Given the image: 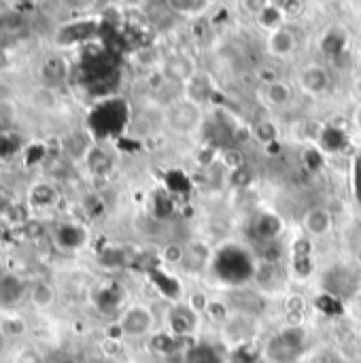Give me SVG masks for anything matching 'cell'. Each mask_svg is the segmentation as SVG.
<instances>
[{
    "instance_id": "cell-8",
    "label": "cell",
    "mask_w": 361,
    "mask_h": 363,
    "mask_svg": "<svg viewBox=\"0 0 361 363\" xmlns=\"http://www.w3.org/2000/svg\"><path fill=\"white\" fill-rule=\"evenodd\" d=\"M328 287L336 298H347L355 291V277L345 268H336L328 274Z\"/></svg>"
},
{
    "instance_id": "cell-11",
    "label": "cell",
    "mask_w": 361,
    "mask_h": 363,
    "mask_svg": "<svg viewBox=\"0 0 361 363\" xmlns=\"http://www.w3.org/2000/svg\"><path fill=\"white\" fill-rule=\"evenodd\" d=\"M253 232L260 238H274L281 232V219L274 215H260L253 223Z\"/></svg>"
},
{
    "instance_id": "cell-4",
    "label": "cell",
    "mask_w": 361,
    "mask_h": 363,
    "mask_svg": "<svg viewBox=\"0 0 361 363\" xmlns=\"http://www.w3.org/2000/svg\"><path fill=\"white\" fill-rule=\"evenodd\" d=\"M26 296H28V283H23L15 274L0 277V306L9 308Z\"/></svg>"
},
{
    "instance_id": "cell-31",
    "label": "cell",
    "mask_w": 361,
    "mask_h": 363,
    "mask_svg": "<svg viewBox=\"0 0 361 363\" xmlns=\"http://www.w3.org/2000/svg\"><path fill=\"white\" fill-rule=\"evenodd\" d=\"M296 272H298L300 277L311 274V259H309V257H296Z\"/></svg>"
},
{
    "instance_id": "cell-12",
    "label": "cell",
    "mask_w": 361,
    "mask_h": 363,
    "mask_svg": "<svg viewBox=\"0 0 361 363\" xmlns=\"http://www.w3.org/2000/svg\"><path fill=\"white\" fill-rule=\"evenodd\" d=\"M26 321L21 319V317H17V315H9V317H4L2 321H0V334L4 336V338H19V336H23L26 334Z\"/></svg>"
},
{
    "instance_id": "cell-27",
    "label": "cell",
    "mask_w": 361,
    "mask_h": 363,
    "mask_svg": "<svg viewBox=\"0 0 361 363\" xmlns=\"http://www.w3.org/2000/svg\"><path fill=\"white\" fill-rule=\"evenodd\" d=\"M155 213H157V217L170 215L172 213V198H168L164 194H157V198H155Z\"/></svg>"
},
{
    "instance_id": "cell-30",
    "label": "cell",
    "mask_w": 361,
    "mask_h": 363,
    "mask_svg": "<svg viewBox=\"0 0 361 363\" xmlns=\"http://www.w3.org/2000/svg\"><path fill=\"white\" fill-rule=\"evenodd\" d=\"M287 96H289L287 87H283L281 83H274V85H272V89H270V100H274V102H285Z\"/></svg>"
},
{
    "instance_id": "cell-33",
    "label": "cell",
    "mask_w": 361,
    "mask_h": 363,
    "mask_svg": "<svg viewBox=\"0 0 361 363\" xmlns=\"http://www.w3.org/2000/svg\"><path fill=\"white\" fill-rule=\"evenodd\" d=\"M304 160H306V164L311 166V168H319L321 166V155L317 153V151H306V155H304Z\"/></svg>"
},
{
    "instance_id": "cell-17",
    "label": "cell",
    "mask_w": 361,
    "mask_h": 363,
    "mask_svg": "<svg viewBox=\"0 0 361 363\" xmlns=\"http://www.w3.org/2000/svg\"><path fill=\"white\" fill-rule=\"evenodd\" d=\"M328 85V74L319 68H311L304 72V87L311 91H321Z\"/></svg>"
},
{
    "instance_id": "cell-19",
    "label": "cell",
    "mask_w": 361,
    "mask_h": 363,
    "mask_svg": "<svg viewBox=\"0 0 361 363\" xmlns=\"http://www.w3.org/2000/svg\"><path fill=\"white\" fill-rule=\"evenodd\" d=\"M17 119V106L11 98H0V125L2 130H6V125H11Z\"/></svg>"
},
{
    "instance_id": "cell-7",
    "label": "cell",
    "mask_w": 361,
    "mask_h": 363,
    "mask_svg": "<svg viewBox=\"0 0 361 363\" xmlns=\"http://www.w3.org/2000/svg\"><path fill=\"white\" fill-rule=\"evenodd\" d=\"M96 23L94 21H77V23H70L66 28L60 30L57 34V40L62 45H74V43H83L87 38H91L96 34Z\"/></svg>"
},
{
    "instance_id": "cell-23",
    "label": "cell",
    "mask_w": 361,
    "mask_h": 363,
    "mask_svg": "<svg viewBox=\"0 0 361 363\" xmlns=\"http://www.w3.org/2000/svg\"><path fill=\"white\" fill-rule=\"evenodd\" d=\"M323 143H326L328 149L336 151V149H340L345 145V134L340 130H336V128H328L323 132Z\"/></svg>"
},
{
    "instance_id": "cell-36",
    "label": "cell",
    "mask_w": 361,
    "mask_h": 363,
    "mask_svg": "<svg viewBox=\"0 0 361 363\" xmlns=\"http://www.w3.org/2000/svg\"><path fill=\"white\" fill-rule=\"evenodd\" d=\"M360 262H361V255H360Z\"/></svg>"
},
{
    "instance_id": "cell-21",
    "label": "cell",
    "mask_w": 361,
    "mask_h": 363,
    "mask_svg": "<svg viewBox=\"0 0 361 363\" xmlns=\"http://www.w3.org/2000/svg\"><path fill=\"white\" fill-rule=\"evenodd\" d=\"M153 281H155V285H157L166 296H177V294H179V285H177V281H174V279H170V277H166V274H162L160 270H155V272H153Z\"/></svg>"
},
{
    "instance_id": "cell-9",
    "label": "cell",
    "mask_w": 361,
    "mask_h": 363,
    "mask_svg": "<svg viewBox=\"0 0 361 363\" xmlns=\"http://www.w3.org/2000/svg\"><path fill=\"white\" fill-rule=\"evenodd\" d=\"M30 104L38 113H51L57 108L60 100H57V94L53 87L38 85V87H32V91H30Z\"/></svg>"
},
{
    "instance_id": "cell-20",
    "label": "cell",
    "mask_w": 361,
    "mask_h": 363,
    "mask_svg": "<svg viewBox=\"0 0 361 363\" xmlns=\"http://www.w3.org/2000/svg\"><path fill=\"white\" fill-rule=\"evenodd\" d=\"M306 225H309V230H311V232H315V234H323V232L328 230V225H330L328 213H323V211H313V213L306 217Z\"/></svg>"
},
{
    "instance_id": "cell-32",
    "label": "cell",
    "mask_w": 361,
    "mask_h": 363,
    "mask_svg": "<svg viewBox=\"0 0 361 363\" xmlns=\"http://www.w3.org/2000/svg\"><path fill=\"white\" fill-rule=\"evenodd\" d=\"M257 130H260L257 136H260L262 140H272V138H274V128H272L270 123H262Z\"/></svg>"
},
{
    "instance_id": "cell-25",
    "label": "cell",
    "mask_w": 361,
    "mask_h": 363,
    "mask_svg": "<svg viewBox=\"0 0 361 363\" xmlns=\"http://www.w3.org/2000/svg\"><path fill=\"white\" fill-rule=\"evenodd\" d=\"M272 47H274L279 53H285V51H289V49L294 47V36L287 34V32H279V34H274V38H272Z\"/></svg>"
},
{
    "instance_id": "cell-34",
    "label": "cell",
    "mask_w": 361,
    "mask_h": 363,
    "mask_svg": "<svg viewBox=\"0 0 361 363\" xmlns=\"http://www.w3.org/2000/svg\"><path fill=\"white\" fill-rule=\"evenodd\" d=\"M355 191H357V198L361 200V155L355 157Z\"/></svg>"
},
{
    "instance_id": "cell-5",
    "label": "cell",
    "mask_w": 361,
    "mask_h": 363,
    "mask_svg": "<svg viewBox=\"0 0 361 363\" xmlns=\"http://www.w3.org/2000/svg\"><path fill=\"white\" fill-rule=\"evenodd\" d=\"M28 300L36 311H47L55 302V289L47 281H34L28 285Z\"/></svg>"
},
{
    "instance_id": "cell-1",
    "label": "cell",
    "mask_w": 361,
    "mask_h": 363,
    "mask_svg": "<svg viewBox=\"0 0 361 363\" xmlns=\"http://www.w3.org/2000/svg\"><path fill=\"white\" fill-rule=\"evenodd\" d=\"M126 123V104L121 100H106L98 108H94L89 117V125L98 136L115 134Z\"/></svg>"
},
{
    "instance_id": "cell-10",
    "label": "cell",
    "mask_w": 361,
    "mask_h": 363,
    "mask_svg": "<svg viewBox=\"0 0 361 363\" xmlns=\"http://www.w3.org/2000/svg\"><path fill=\"white\" fill-rule=\"evenodd\" d=\"M55 238H57V245L66 251H72V249H79L83 242H85V232L79 228V225H62L57 228L55 232Z\"/></svg>"
},
{
    "instance_id": "cell-13",
    "label": "cell",
    "mask_w": 361,
    "mask_h": 363,
    "mask_svg": "<svg viewBox=\"0 0 361 363\" xmlns=\"http://www.w3.org/2000/svg\"><path fill=\"white\" fill-rule=\"evenodd\" d=\"M40 72H43V79L55 83V81L64 79V74H66V64H64L62 57H47V60L43 62V66H40Z\"/></svg>"
},
{
    "instance_id": "cell-6",
    "label": "cell",
    "mask_w": 361,
    "mask_h": 363,
    "mask_svg": "<svg viewBox=\"0 0 361 363\" xmlns=\"http://www.w3.org/2000/svg\"><path fill=\"white\" fill-rule=\"evenodd\" d=\"M151 325V317L145 308H132L123 315L121 323H119V330L128 336H140L149 330Z\"/></svg>"
},
{
    "instance_id": "cell-29",
    "label": "cell",
    "mask_w": 361,
    "mask_h": 363,
    "mask_svg": "<svg viewBox=\"0 0 361 363\" xmlns=\"http://www.w3.org/2000/svg\"><path fill=\"white\" fill-rule=\"evenodd\" d=\"M15 363H40V355L32 349H23L15 355Z\"/></svg>"
},
{
    "instance_id": "cell-18",
    "label": "cell",
    "mask_w": 361,
    "mask_h": 363,
    "mask_svg": "<svg viewBox=\"0 0 361 363\" xmlns=\"http://www.w3.org/2000/svg\"><path fill=\"white\" fill-rule=\"evenodd\" d=\"M187 363H219L211 347H194L187 353Z\"/></svg>"
},
{
    "instance_id": "cell-22",
    "label": "cell",
    "mask_w": 361,
    "mask_h": 363,
    "mask_svg": "<svg viewBox=\"0 0 361 363\" xmlns=\"http://www.w3.org/2000/svg\"><path fill=\"white\" fill-rule=\"evenodd\" d=\"M345 47V36L340 32H330L326 38H323V51L332 53V55H338Z\"/></svg>"
},
{
    "instance_id": "cell-16",
    "label": "cell",
    "mask_w": 361,
    "mask_h": 363,
    "mask_svg": "<svg viewBox=\"0 0 361 363\" xmlns=\"http://www.w3.org/2000/svg\"><path fill=\"white\" fill-rule=\"evenodd\" d=\"M19 147H21V143H19V138L11 130H2L0 132V160L13 157L19 151Z\"/></svg>"
},
{
    "instance_id": "cell-28",
    "label": "cell",
    "mask_w": 361,
    "mask_h": 363,
    "mask_svg": "<svg viewBox=\"0 0 361 363\" xmlns=\"http://www.w3.org/2000/svg\"><path fill=\"white\" fill-rule=\"evenodd\" d=\"M89 164H91V168L96 170V172H106L109 170V164H111V160L102 153V151H96V153H91V157H89Z\"/></svg>"
},
{
    "instance_id": "cell-15",
    "label": "cell",
    "mask_w": 361,
    "mask_h": 363,
    "mask_svg": "<svg viewBox=\"0 0 361 363\" xmlns=\"http://www.w3.org/2000/svg\"><path fill=\"white\" fill-rule=\"evenodd\" d=\"M55 189L51 187V185H47V183H38V185H34L32 187V191H30V200H32V204H36V206H49V204H53L55 202Z\"/></svg>"
},
{
    "instance_id": "cell-26",
    "label": "cell",
    "mask_w": 361,
    "mask_h": 363,
    "mask_svg": "<svg viewBox=\"0 0 361 363\" xmlns=\"http://www.w3.org/2000/svg\"><path fill=\"white\" fill-rule=\"evenodd\" d=\"M319 308H321V311H326V313H330V315H336V313H340V311H343V304H340V300H338V298L323 296V298H319Z\"/></svg>"
},
{
    "instance_id": "cell-2",
    "label": "cell",
    "mask_w": 361,
    "mask_h": 363,
    "mask_svg": "<svg viewBox=\"0 0 361 363\" xmlns=\"http://www.w3.org/2000/svg\"><path fill=\"white\" fill-rule=\"evenodd\" d=\"M217 272H219L221 279H226L230 283H243L253 274V264H251V257L245 251H240L236 247H230V249H223L219 253Z\"/></svg>"
},
{
    "instance_id": "cell-14",
    "label": "cell",
    "mask_w": 361,
    "mask_h": 363,
    "mask_svg": "<svg viewBox=\"0 0 361 363\" xmlns=\"http://www.w3.org/2000/svg\"><path fill=\"white\" fill-rule=\"evenodd\" d=\"M170 328L177 336H185L189 334V330L194 328V317L191 313H187L185 308H179L170 315Z\"/></svg>"
},
{
    "instance_id": "cell-24",
    "label": "cell",
    "mask_w": 361,
    "mask_h": 363,
    "mask_svg": "<svg viewBox=\"0 0 361 363\" xmlns=\"http://www.w3.org/2000/svg\"><path fill=\"white\" fill-rule=\"evenodd\" d=\"M98 304H100V308L102 311H115V306L119 304V294H117V289H104L102 294H100V300H98Z\"/></svg>"
},
{
    "instance_id": "cell-37",
    "label": "cell",
    "mask_w": 361,
    "mask_h": 363,
    "mask_svg": "<svg viewBox=\"0 0 361 363\" xmlns=\"http://www.w3.org/2000/svg\"><path fill=\"white\" fill-rule=\"evenodd\" d=\"M360 89H361V85H360Z\"/></svg>"
},
{
    "instance_id": "cell-35",
    "label": "cell",
    "mask_w": 361,
    "mask_h": 363,
    "mask_svg": "<svg viewBox=\"0 0 361 363\" xmlns=\"http://www.w3.org/2000/svg\"><path fill=\"white\" fill-rule=\"evenodd\" d=\"M9 66V51L4 45H0V72Z\"/></svg>"
},
{
    "instance_id": "cell-3",
    "label": "cell",
    "mask_w": 361,
    "mask_h": 363,
    "mask_svg": "<svg viewBox=\"0 0 361 363\" xmlns=\"http://www.w3.org/2000/svg\"><path fill=\"white\" fill-rule=\"evenodd\" d=\"M302 332L300 330H287L270 340L268 345V357L274 363H291L302 353Z\"/></svg>"
}]
</instances>
